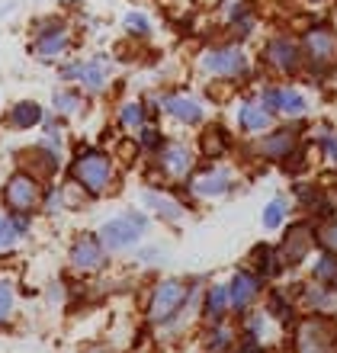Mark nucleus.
<instances>
[{
	"label": "nucleus",
	"mask_w": 337,
	"mask_h": 353,
	"mask_svg": "<svg viewBox=\"0 0 337 353\" xmlns=\"http://www.w3.org/2000/svg\"><path fill=\"white\" fill-rule=\"evenodd\" d=\"M193 164L196 161H193V151L187 145H164V151H161V170L167 176H187Z\"/></svg>",
	"instance_id": "9b49d317"
},
{
	"label": "nucleus",
	"mask_w": 337,
	"mask_h": 353,
	"mask_svg": "<svg viewBox=\"0 0 337 353\" xmlns=\"http://www.w3.org/2000/svg\"><path fill=\"white\" fill-rule=\"evenodd\" d=\"M321 145H325V148H328V154L337 161V135H331V132H328V135L321 139Z\"/></svg>",
	"instance_id": "72a5a7b5"
},
{
	"label": "nucleus",
	"mask_w": 337,
	"mask_h": 353,
	"mask_svg": "<svg viewBox=\"0 0 337 353\" xmlns=\"http://www.w3.org/2000/svg\"><path fill=\"white\" fill-rule=\"evenodd\" d=\"M315 241L328 254H337V219H328L321 228H315Z\"/></svg>",
	"instance_id": "5701e85b"
},
{
	"label": "nucleus",
	"mask_w": 337,
	"mask_h": 353,
	"mask_svg": "<svg viewBox=\"0 0 337 353\" xmlns=\"http://www.w3.org/2000/svg\"><path fill=\"white\" fill-rule=\"evenodd\" d=\"M228 305H232V296H228V289L225 286H212L206 292V318L209 321H222Z\"/></svg>",
	"instance_id": "aec40b11"
},
{
	"label": "nucleus",
	"mask_w": 337,
	"mask_h": 353,
	"mask_svg": "<svg viewBox=\"0 0 337 353\" xmlns=\"http://www.w3.org/2000/svg\"><path fill=\"white\" fill-rule=\"evenodd\" d=\"M263 58H267V65L276 68V71H283V74H296V71L302 68L299 46H296L292 39H286V36L270 39L267 48H263Z\"/></svg>",
	"instance_id": "423d86ee"
},
{
	"label": "nucleus",
	"mask_w": 337,
	"mask_h": 353,
	"mask_svg": "<svg viewBox=\"0 0 337 353\" xmlns=\"http://www.w3.org/2000/svg\"><path fill=\"white\" fill-rule=\"evenodd\" d=\"M23 228H26V222H10V219H3V215H0V248H10V244L17 241V234L23 232Z\"/></svg>",
	"instance_id": "cd10ccee"
},
{
	"label": "nucleus",
	"mask_w": 337,
	"mask_h": 353,
	"mask_svg": "<svg viewBox=\"0 0 337 353\" xmlns=\"http://www.w3.org/2000/svg\"><path fill=\"white\" fill-rule=\"evenodd\" d=\"M112 158L110 154H103V151H81L74 158V164H71V176H74L77 186H84L87 193H106L112 183Z\"/></svg>",
	"instance_id": "f257e3e1"
},
{
	"label": "nucleus",
	"mask_w": 337,
	"mask_h": 353,
	"mask_svg": "<svg viewBox=\"0 0 337 353\" xmlns=\"http://www.w3.org/2000/svg\"><path fill=\"white\" fill-rule=\"evenodd\" d=\"M145 205L158 209V212L167 215V219H180V215H183V209H180L177 203H170V199H164V196H158V193H145Z\"/></svg>",
	"instance_id": "b1692460"
},
{
	"label": "nucleus",
	"mask_w": 337,
	"mask_h": 353,
	"mask_svg": "<svg viewBox=\"0 0 337 353\" xmlns=\"http://www.w3.org/2000/svg\"><path fill=\"white\" fill-rule=\"evenodd\" d=\"M312 244H315V228H309V225H292V232L286 234V241H283V248H280L283 263H286V267H299V263L309 257Z\"/></svg>",
	"instance_id": "6e6552de"
},
{
	"label": "nucleus",
	"mask_w": 337,
	"mask_h": 353,
	"mask_svg": "<svg viewBox=\"0 0 337 353\" xmlns=\"http://www.w3.org/2000/svg\"><path fill=\"white\" fill-rule=\"evenodd\" d=\"M296 145H299V139H296L292 132L283 129V132H273L270 139H263L261 154L263 158H270V161H286V158H292Z\"/></svg>",
	"instance_id": "4468645a"
},
{
	"label": "nucleus",
	"mask_w": 337,
	"mask_h": 353,
	"mask_svg": "<svg viewBox=\"0 0 337 353\" xmlns=\"http://www.w3.org/2000/svg\"><path fill=\"white\" fill-rule=\"evenodd\" d=\"M3 203L13 215H32L42 205V183H39V176L26 174V170H19L7 180L3 186Z\"/></svg>",
	"instance_id": "f03ea898"
},
{
	"label": "nucleus",
	"mask_w": 337,
	"mask_h": 353,
	"mask_svg": "<svg viewBox=\"0 0 337 353\" xmlns=\"http://www.w3.org/2000/svg\"><path fill=\"white\" fill-rule=\"evenodd\" d=\"M158 139H161V135H158V132H154V129L141 132V145H145V148H151V145H158Z\"/></svg>",
	"instance_id": "f704fd0d"
},
{
	"label": "nucleus",
	"mask_w": 337,
	"mask_h": 353,
	"mask_svg": "<svg viewBox=\"0 0 337 353\" xmlns=\"http://www.w3.org/2000/svg\"><path fill=\"white\" fill-rule=\"evenodd\" d=\"M251 257H254V261H261V267H257V270H261L263 276H273V273H276V263H273V251H270V248H263V244H261V248H254Z\"/></svg>",
	"instance_id": "c756f323"
},
{
	"label": "nucleus",
	"mask_w": 337,
	"mask_h": 353,
	"mask_svg": "<svg viewBox=\"0 0 337 353\" xmlns=\"http://www.w3.org/2000/svg\"><path fill=\"white\" fill-rule=\"evenodd\" d=\"M119 122L125 129H139L141 122H145V106H141V103H125L119 112Z\"/></svg>",
	"instance_id": "a878e982"
},
{
	"label": "nucleus",
	"mask_w": 337,
	"mask_h": 353,
	"mask_svg": "<svg viewBox=\"0 0 337 353\" xmlns=\"http://www.w3.org/2000/svg\"><path fill=\"white\" fill-rule=\"evenodd\" d=\"M10 308H13V286H10V283H0V321L10 315Z\"/></svg>",
	"instance_id": "7c9ffc66"
},
{
	"label": "nucleus",
	"mask_w": 337,
	"mask_h": 353,
	"mask_svg": "<svg viewBox=\"0 0 337 353\" xmlns=\"http://www.w3.org/2000/svg\"><path fill=\"white\" fill-rule=\"evenodd\" d=\"M55 110L65 112V116H74V112L81 110V97H77L74 90H58L55 93Z\"/></svg>",
	"instance_id": "bb28decb"
},
{
	"label": "nucleus",
	"mask_w": 337,
	"mask_h": 353,
	"mask_svg": "<svg viewBox=\"0 0 337 353\" xmlns=\"http://www.w3.org/2000/svg\"><path fill=\"white\" fill-rule=\"evenodd\" d=\"M125 29H129V32H139V36H148V19L141 17V13H129V17H125Z\"/></svg>",
	"instance_id": "2f4dec72"
},
{
	"label": "nucleus",
	"mask_w": 337,
	"mask_h": 353,
	"mask_svg": "<svg viewBox=\"0 0 337 353\" xmlns=\"http://www.w3.org/2000/svg\"><path fill=\"white\" fill-rule=\"evenodd\" d=\"M61 3H77V0H61Z\"/></svg>",
	"instance_id": "c9c22d12"
},
{
	"label": "nucleus",
	"mask_w": 337,
	"mask_h": 353,
	"mask_svg": "<svg viewBox=\"0 0 337 353\" xmlns=\"http://www.w3.org/2000/svg\"><path fill=\"white\" fill-rule=\"evenodd\" d=\"M283 215H286V205H283V199H273L267 209H263V228L270 232V228H280L283 225Z\"/></svg>",
	"instance_id": "c85d7f7f"
},
{
	"label": "nucleus",
	"mask_w": 337,
	"mask_h": 353,
	"mask_svg": "<svg viewBox=\"0 0 337 353\" xmlns=\"http://www.w3.org/2000/svg\"><path fill=\"white\" fill-rule=\"evenodd\" d=\"M103 241L94 238V234H84L77 238L74 248H71V267L81 270V273H94V270L103 267Z\"/></svg>",
	"instance_id": "9d476101"
},
{
	"label": "nucleus",
	"mask_w": 337,
	"mask_h": 353,
	"mask_svg": "<svg viewBox=\"0 0 337 353\" xmlns=\"http://www.w3.org/2000/svg\"><path fill=\"white\" fill-rule=\"evenodd\" d=\"M187 296H190V286L183 283V279H164V283H158V286H154V292H151L148 318L154 321V325L170 321V318L183 308Z\"/></svg>",
	"instance_id": "7ed1b4c3"
},
{
	"label": "nucleus",
	"mask_w": 337,
	"mask_h": 353,
	"mask_svg": "<svg viewBox=\"0 0 337 353\" xmlns=\"http://www.w3.org/2000/svg\"><path fill=\"white\" fill-rule=\"evenodd\" d=\"M334 325L325 315L309 318V321H302L299 334H296V347L299 350H328V347H334Z\"/></svg>",
	"instance_id": "0eeeda50"
},
{
	"label": "nucleus",
	"mask_w": 337,
	"mask_h": 353,
	"mask_svg": "<svg viewBox=\"0 0 337 353\" xmlns=\"http://www.w3.org/2000/svg\"><path fill=\"white\" fill-rule=\"evenodd\" d=\"M190 186H193V193L196 196H222V193H228V174L209 168V170H203V174L193 176V183Z\"/></svg>",
	"instance_id": "2eb2a0df"
},
{
	"label": "nucleus",
	"mask_w": 337,
	"mask_h": 353,
	"mask_svg": "<svg viewBox=\"0 0 337 353\" xmlns=\"http://www.w3.org/2000/svg\"><path fill=\"white\" fill-rule=\"evenodd\" d=\"M145 219L135 212H125L119 215V219H112V222H106L103 228H100V241H103L106 251H125V248H132V244L141 238V232H145Z\"/></svg>",
	"instance_id": "20e7f679"
},
{
	"label": "nucleus",
	"mask_w": 337,
	"mask_h": 353,
	"mask_svg": "<svg viewBox=\"0 0 337 353\" xmlns=\"http://www.w3.org/2000/svg\"><path fill=\"white\" fill-rule=\"evenodd\" d=\"M203 68L216 77H238L247 71V58L241 48H209L203 55Z\"/></svg>",
	"instance_id": "39448f33"
},
{
	"label": "nucleus",
	"mask_w": 337,
	"mask_h": 353,
	"mask_svg": "<svg viewBox=\"0 0 337 353\" xmlns=\"http://www.w3.org/2000/svg\"><path fill=\"white\" fill-rule=\"evenodd\" d=\"M209 347H212V350H228V347H232V334H228L225 327H218L216 334L209 337Z\"/></svg>",
	"instance_id": "473e14b6"
},
{
	"label": "nucleus",
	"mask_w": 337,
	"mask_h": 353,
	"mask_svg": "<svg viewBox=\"0 0 337 353\" xmlns=\"http://www.w3.org/2000/svg\"><path fill=\"white\" fill-rule=\"evenodd\" d=\"M315 279H321V283H337V254L325 251V257L315 263Z\"/></svg>",
	"instance_id": "393cba45"
},
{
	"label": "nucleus",
	"mask_w": 337,
	"mask_h": 353,
	"mask_svg": "<svg viewBox=\"0 0 337 353\" xmlns=\"http://www.w3.org/2000/svg\"><path fill=\"white\" fill-rule=\"evenodd\" d=\"M81 81H84L87 90H103V84H106V58H94V61H87L84 71H81Z\"/></svg>",
	"instance_id": "412c9836"
},
{
	"label": "nucleus",
	"mask_w": 337,
	"mask_h": 353,
	"mask_svg": "<svg viewBox=\"0 0 337 353\" xmlns=\"http://www.w3.org/2000/svg\"><path fill=\"white\" fill-rule=\"evenodd\" d=\"M68 48V29L61 26V23H48L42 32H39L36 39V52L39 55H61Z\"/></svg>",
	"instance_id": "ddd939ff"
},
{
	"label": "nucleus",
	"mask_w": 337,
	"mask_h": 353,
	"mask_svg": "<svg viewBox=\"0 0 337 353\" xmlns=\"http://www.w3.org/2000/svg\"><path fill=\"white\" fill-rule=\"evenodd\" d=\"M312 3H321V0H312Z\"/></svg>",
	"instance_id": "e433bc0d"
},
{
	"label": "nucleus",
	"mask_w": 337,
	"mask_h": 353,
	"mask_svg": "<svg viewBox=\"0 0 337 353\" xmlns=\"http://www.w3.org/2000/svg\"><path fill=\"white\" fill-rule=\"evenodd\" d=\"M270 119H273V112L263 103H241V110H238V122L247 132H263L270 125Z\"/></svg>",
	"instance_id": "f3484780"
},
{
	"label": "nucleus",
	"mask_w": 337,
	"mask_h": 353,
	"mask_svg": "<svg viewBox=\"0 0 337 353\" xmlns=\"http://www.w3.org/2000/svg\"><path fill=\"white\" fill-rule=\"evenodd\" d=\"M276 112L289 116V119H302V116L309 112V103H305V97H302L299 90L280 87V90H276Z\"/></svg>",
	"instance_id": "a211bd4d"
},
{
	"label": "nucleus",
	"mask_w": 337,
	"mask_h": 353,
	"mask_svg": "<svg viewBox=\"0 0 337 353\" xmlns=\"http://www.w3.org/2000/svg\"><path fill=\"white\" fill-rule=\"evenodd\" d=\"M164 112H167L170 119L187 122V125H196V122L203 119V110H199V103L187 100V97H167V100H164Z\"/></svg>",
	"instance_id": "dca6fc26"
},
{
	"label": "nucleus",
	"mask_w": 337,
	"mask_h": 353,
	"mask_svg": "<svg viewBox=\"0 0 337 353\" xmlns=\"http://www.w3.org/2000/svg\"><path fill=\"white\" fill-rule=\"evenodd\" d=\"M39 122H42V106L32 100H23L10 110V125H13V129H32Z\"/></svg>",
	"instance_id": "6ab92c4d"
},
{
	"label": "nucleus",
	"mask_w": 337,
	"mask_h": 353,
	"mask_svg": "<svg viewBox=\"0 0 337 353\" xmlns=\"http://www.w3.org/2000/svg\"><path fill=\"white\" fill-rule=\"evenodd\" d=\"M305 48H309V58L315 68H331L337 61V36L331 29H312L305 36Z\"/></svg>",
	"instance_id": "1a4fd4ad"
},
{
	"label": "nucleus",
	"mask_w": 337,
	"mask_h": 353,
	"mask_svg": "<svg viewBox=\"0 0 337 353\" xmlns=\"http://www.w3.org/2000/svg\"><path fill=\"white\" fill-rule=\"evenodd\" d=\"M225 148H228V135H225V129H209L206 135H203V154L206 158H218V154H225Z\"/></svg>",
	"instance_id": "4be33fe9"
},
{
	"label": "nucleus",
	"mask_w": 337,
	"mask_h": 353,
	"mask_svg": "<svg viewBox=\"0 0 337 353\" xmlns=\"http://www.w3.org/2000/svg\"><path fill=\"white\" fill-rule=\"evenodd\" d=\"M257 292H261V279L254 276V273H247V270H241V273H234L232 286H228V296H232V305L241 312V308H247L257 299Z\"/></svg>",
	"instance_id": "f8f14e48"
}]
</instances>
